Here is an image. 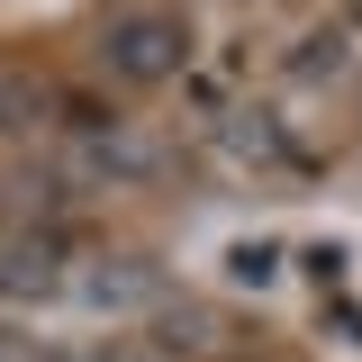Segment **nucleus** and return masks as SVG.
<instances>
[{"label": "nucleus", "instance_id": "2", "mask_svg": "<svg viewBox=\"0 0 362 362\" xmlns=\"http://www.w3.org/2000/svg\"><path fill=\"white\" fill-rule=\"evenodd\" d=\"M64 299H82V308H163V272L136 263V254H82V263H64Z\"/></svg>", "mask_w": 362, "mask_h": 362}, {"label": "nucleus", "instance_id": "5", "mask_svg": "<svg viewBox=\"0 0 362 362\" xmlns=\"http://www.w3.org/2000/svg\"><path fill=\"white\" fill-rule=\"evenodd\" d=\"M163 354H218L226 335H218V308H199V299H163V335H154Z\"/></svg>", "mask_w": 362, "mask_h": 362}, {"label": "nucleus", "instance_id": "7", "mask_svg": "<svg viewBox=\"0 0 362 362\" xmlns=\"http://www.w3.org/2000/svg\"><path fill=\"white\" fill-rule=\"evenodd\" d=\"M90 362H173V354H163L154 335H109V344H100Z\"/></svg>", "mask_w": 362, "mask_h": 362}, {"label": "nucleus", "instance_id": "10", "mask_svg": "<svg viewBox=\"0 0 362 362\" xmlns=\"http://www.w3.org/2000/svg\"><path fill=\"white\" fill-rule=\"evenodd\" d=\"M37 362H82V354H64V344H37Z\"/></svg>", "mask_w": 362, "mask_h": 362}, {"label": "nucleus", "instance_id": "3", "mask_svg": "<svg viewBox=\"0 0 362 362\" xmlns=\"http://www.w3.org/2000/svg\"><path fill=\"white\" fill-rule=\"evenodd\" d=\"M0 299H64V254H54V235H9V245H0Z\"/></svg>", "mask_w": 362, "mask_h": 362}, {"label": "nucleus", "instance_id": "4", "mask_svg": "<svg viewBox=\"0 0 362 362\" xmlns=\"http://www.w3.org/2000/svg\"><path fill=\"white\" fill-rule=\"evenodd\" d=\"M226 145H235L245 163H299V145H290V127H281L272 109H235V118H226Z\"/></svg>", "mask_w": 362, "mask_h": 362}, {"label": "nucleus", "instance_id": "11", "mask_svg": "<svg viewBox=\"0 0 362 362\" xmlns=\"http://www.w3.org/2000/svg\"><path fill=\"white\" fill-rule=\"evenodd\" d=\"M344 28H362V0H344Z\"/></svg>", "mask_w": 362, "mask_h": 362}, {"label": "nucleus", "instance_id": "1", "mask_svg": "<svg viewBox=\"0 0 362 362\" xmlns=\"http://www.w3.org/2000/svg\"><path fill=\"white\" fill-rule=\"evenodd\" d=\"M90 54H100L109 82L154 90V82H173L181 64H190V18H181V9H118V18L100 28Z\"/></svg>", "mask_w": 362, "mask_h": 362}, {"label": "nucleus", "instance_id": "8", "mask_svg": "<svg viewBox=\"0 0 362 362\" xmlns=\"http://www.w3.org/2000/svg\"><path fill=\"white\" fill-rule=\"evenodd\" d=\"M226 263H235V281H272V272H281V254H272V245H235Z\"/></svg>", "mask_w": 362, "mask_h": 362}, {"label": "nucleus", "instance_id": "6", "mask_svg": "<svg viewBox=\"0 0 362 362\" xmlns=\"http://www.w3.org/2000/svg\"><path fill=\"white\" fill-rule=\"evenodd\" d=\"M344 64H354V28H308L290 45V82H335Z\"/></svg>", "mask_w": 362, "mask_h": 362}, {"label": "nucleus", "instance_id": "9", "mask_svg": "<svg viewBox=\"0 0 362 362\" xmlns=\"http://www.w3.org/2000/svg\"><path fill=\"white\" fill-rule=\"evenodd\" d=\"M0 362H37V335H9L0 326Z\"/></svg>", "mask_w": 362, "mask_h": 362}]
</instances>
